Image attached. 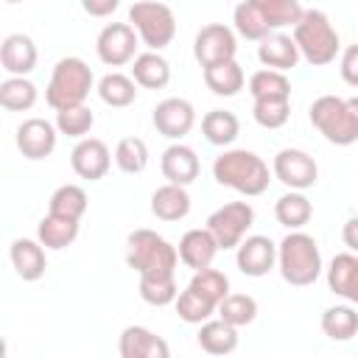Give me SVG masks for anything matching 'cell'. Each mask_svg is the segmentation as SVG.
<instances>
[{
	"instance_id": "cell-1",
	"label": "cell",
	"mask_w": 358,
	"mask_h": 358,
	"mask_svg": "<svg viewBox=\"0 0 358 358\" xmlns=\"http://www.w3.org/2000/svg\"><path fill=\"white\" fill-rule=\"evenodd\" d=\"M213 176L218 185L232 187L235 193H243V196H260L271 182V173L263 157L246 148H229L218 154L213 162Z\"/></svg>"
},
{
	"instance_id": "cell-2",
	"label": "cell",
	"mask_w": 358,
	"mask_h": 358,
	"mask_svg": "<svg viewBox=\"0 0 358 358\" xmlns=\"http://www.w3.org/2000/svg\"><path fill=\"white\" fill-rule=\"evenodd\" d=\"M277 268L288 285H313L322 274V255L313 235L291 229L277 246Z\"/></svg>"
},
{
	"instance_id": "cell-3",
	"label": "cell",
	"mask_w": 358,
	"mask_h": 358,
	"mask_svg": "<svg viewBox=\"0 0 358 358\" xmlns=\"http://www.w3.org/2000/svg\"><path fill=\"white\" fill-rule=\"evenodd\" d=\"M310 123L333 145H352L358 140V95H322L310 103Z\"/></svg>"
},
{
	"instance_id": "cell-4",
	"label": "cell",
	"mask_w": 358,
	"mask_h": 358,
	"mask_svg": "<svg viewBox=\"0 0 358 358\" xmlns=\"http://www.w3.org/2000/svg\"><path fill=\"white\" fill-rule=\"evenodd\" d=\"M294 42L302 53V59L313 67L330 64L338 56V31L333 28L330 17L319 8H305L302 17L294 25Z\"/></svg>"
},
{
	"instance_id": "cell-5",
	"label": "cell",
	"mask_w": 358,
	"mask_h": 358,
	"mask_svg": "<svg viewBox=\"0 0 358 358\" xmlns=\"http://www.w3.org/2000/svg\"><path fill=\"white\" fill-rule=\"evenodd\" d=\"M92 70L84 59L78 56H64L56 62L48 90H45V101L50 109H67V106H78L87 101L90 90H92Z\"/></svg>"
},
{
	"instance_id": "cell-6",
	"label": "cell",
	"mask_w": 358,
	"mask_h": 358,
	"mask_svg": "<svg viewBox=\"0 0 358 358\" xmlns=\"http://www.w3.org/2000/svg\"><path fill=\"white\" fill-rule=\"evenodd\" d=\"M126 263L137 274H173L179 252L154 229H134L126 241Z\"/></svg>"
},
{
	"instance_id": "cell-7",
	"label": "cell",
	"mask_w": 358,
	"mask_h": 358,
	"mask_svg": "<svg viewBox=\"0 0 358 358\" xmlns=\"http://www.w3.org/2000/svg\"><path fill=\"white\" fill-rule=\"evenodd\" d=\"M129 22L137 31V36L143 39V45L151 50L168 48L176 36V17H173L171 6L157 3V0H137L129 8Z\"/></svg>"
},
{
	"instance_id": "cell-8",
	"label": "cell",
	"mask_w": 358,
	"mask_h": 358,
	"mask_svg": "<svg viewBox=\"0 0 358 358\" xmlns=\"http://www.w3.org/2000/svg\"><path fill=\"white\" fill-rule=\"evenodd\" d=\"M252 224H255V210L249 201H229L213 210L207 218V229L213 232L221 249H238V243L246 238Z\"/></svg>"
},
{
	"instance_id": "cell-9",
	"label": "cell",
	"mask_w": 358,
	"mask_h": 358,
	"mask_svg": "<svg viewBox=\"0 0 358 358\" xmlns=\"http://www.w3.org/2000/svg\"><path fill=\"white\" fill-rule=\"evenodd\" d=\"M137 31L131 28V22H109L95 42V53L103 64L109 67H123L129 62H134L137 56Z\"/></svg>"
},
{
	"instance_id": "cell-10",
	"label": "cell",
	"mask_w": 358,
	"mask_h": 358,
	"mask_svg": "<svg viewBox=\"0 0 358 358\" xmlns=\"http://www.w3.org/2000/svg\"><path fill=\"white\" fill-rule=\"evenodd\" d=\"M271 171H274L277 182H282L291 190H308L319 179L316 159L308 151H302V148H282V151H277V157L271 162Z\"/></svg>"
},
{
	"instance_id": "cell-11",
	"label": "cell",
	"mask_w": 358,
	"mask_h": 358,
	"mask_svg": "<svg viewBox=\"0 0 358 358\" xmlns=\"http://www.w3.org/2000/svg\"><path fill=\"white\" fill-rule=\"evenodd\" d=\"M235 53H238L235 31L227 28L224 22L204 25L193 39V56H196V62L201 67H210V64H218V62H229V59H235Z\"/></svg>"
},
{
	"instance_id": "cell-12",
	"label": "cell",
	"mask_w": 358,
	"mask_h": 358,
	"mask_svg": "<svg viewBox=\"0 0 358 358\" xmlns=\"http://www.w3.org/2000/svg\"><path fill=\"white\" fill-rule=\"evenodd\" d=\"M154 129L168 137V140H182L185 134H190V129L196 126V109L190 101L185 98H165L154 106L151 115Z\"/></svg>"
},
{
	"instance_id": "cell-13",
	"label": "cell",
	"mask_w": 358,
	"mask_h": 358,
	"mask_svg": "<svg viewBox=\"0 0 358 358\" xmlns=\"http://www.w3.org/2000/svg\"><path fill=\"white\" fill-rule=\"evenodd\" d=\"M59 129L45 117H28L17 129V148L25 159H45L56 151Z\"/></svg>"
},
{
	"instance_id": "cell-14",
	"label": "cell",
	"mask_w": 358,
	"mask_h": 358,
	"mask_svg": "<svg viewBox=\"0 0 358 358\" xmlns=\"http://www.w3.org/2000/svg\"><path fill=\"white\" fill-rule=\"evenodd\" d=\"M70 165H73V171L81 179L98 182V179L106 176V171L112 165V154H109V148H106L103 140H98V137H81L76 143V148L70 151Z\"/></svg>"
},
{
	"instance_id": "cell-15",
	"label": "cell",
	"mask_w": 358,
	"mask_h": 358,
	"mask_svg": "<svg viewBox=\"0 0 358 358\" xmlns=\"http://www.w3.org/2000/svg\"><path fill=\"white\" fill-rule=\"evenodd\" d=\"M235 263L246 277H266L277 263V246L266 235H249L238 243Z\"/></svg>"
},
{
	"instance_id": "cell-16",
	"label": "cell",
	"mask_w": 358,
	"mask_h": 358,
	"mask_svg": "<svg viewBox=\"0 0 358 358\" xmlns=\"http://www.w3.org/2000/svg\"><path fill=\"white\" fill-rule=\"evenodd\" d=\"M117 352L123 358H168L171 347L162 336H157L154 330L143 327V324H129L120 333V344Z\"/></svg>"
},
{
	"instance_id": "cell-17",
	"label": "cell",
	"mask_w": 358,
	"mask_h": 358,
	"mask_svg": "<svg viewBox=\"0 0 358 358\" xmlns=\"http://www.w3.org/2000/svg\"><path fill=\"white\" fill-rule=\"evenodd\" d=\"M218 249H221V246H218V241L213 238V232H210L207 227H204V229H187V232L179 238V246H176L179 260H182L187 268H193V271L213 266Z\"/></svg>"
},
{
	"instance_id": "cell-18",
	"label": "cell",
	"mask_w": 358,
	"mask_h": 358,
	"mask_svg": "<svg viewBox=\"0 0 358 358\" xmlns=\"http://www.w3.org/2000/svg\"><path fill=\"white\" fill-rule=\"evenodd\" d=\"M36 45L28 34H8L0 45V64L11 76H28L36 67Z\"/></svg>"
},
{
	"instance_id": "cell-19",
	"label": "cell",
	"mask_w": 358,
	"mask_h": 358,
	"mask_svg": "<svg viewBox=\"0 0 358 358\" xmlns=\"http://www.w3.org/2000/svg\"><path fill=\"white\" fill-rule=\"evenodd\" d=\"M159 168H162V176H165L168 182H173V185H185V187H187V185L199 176V171H201L196 151H193L190 145H185V143H173V145H168V148L162 151Z\"/></svg>"
},
{
	"instance_id": "cell-20",
	"label": "cell",
	"mask_w": 358,
	"mask_h": 358,
	"mask_svg": "<svg viewBox=\"0 0 358 358\" xmlns=\"http://www.w3.org/2000/svg\"><path fill=\"white\" fill-rule=\"evenodd\" d=\"M8 257H11V266H14L17 277L25 280V282H36V280L45 274V268H48L42 243H39V241H31V238H17V241H11Z\"/></svg>"
},
{
	"instance_id": "cell-21",
	"label": "cell",
	"mask_w": 358,
	"mask_h": 358,
	"mask_svg": "<svg viewBox=\"0 0 358 358\" xmlns=\"http://www.w3.org/2000/svg\"><path fill=\"white\" fill-rule=\"evenodd\" d=\"M327 285L336 296L358 305V255L355 252H341L330 260Z\"/></svg>"
},
{
	"instance_id": "cell-22",
	"label": "cell",
	"mask_w": 358,
	"mask_h": 358,
	"mask_svg": "<svg viewBox=\"0 0 358 358\" xmlns=\"http://www.w3.org/2000/svg\"><path fill=\"white\" fill-rule=\"evenodd\" d=\"M299 56L302 53H299L294 36H288V34H268L257 45V59L263 62V67H271V70L288 73L296 67Z\"/></svg>"
},
{
	"instance_id": "cell-23",
	"label": "cell",
	"mask_w": 358,
	"mask_h": 358,
	"mask_svg": "<svg viewBox=\"0 0 358 358\" xmlns=\"http://www.w3.org/2000/svg\"><path fill=\"white\" fill-rule=\"evenodd\" d=\"M151 213L159 221H182L190 213V193L185 190V185H162L151 193Z\"/></svg>"
},
{
	"instance_id": "cell-24",
	"label": "cell",
	"mask_w": 358,
	"mask_h": 358,
	"mask_svg": "<svg viewBox=\"0 0 358 358\" xmlns=\"http://www.w3.org/2000/svg\"><path fill=\"white\" fill-rule=\"evenodd\" d=\"M196 341L207 355H229L238 350V327L224 319H207L201 322Z\"/></svg>"
},
{
	"instance_id": "cell-25",
	"label": "cell",
	"mask_w": 358,
	"mask_h": 358,
	"mask_svg": "<svg viewBox=\"0 0 358 358\" xmlns=\"http://www.w3.org/2000/svg\"><path fill=\"white\" fill-rule=\"evenodd\" d=\"M131 78L137 81V87L162 90L171 81V64H168L165 56H159V50L137 53L134 62H131Z\"/></svg>"
},
{
	"instance_id": "cell-26",
	"label": "cell",
	"mask_w": 358,
	"mask_h": 358,
	"mask_svg": "<svg viewBox=\"0 0 358 358\" xmlns=\"http://www.w3.org/2000/svg\"><path fill=\"white\" fill-rule=\"evenodd\" d=\"M243 81H246L243 67H241L235 59L204 67V84H207V90L215 92V95H221V98L238 95V92L243 90Z\"/></svg>"
},
{
	"instance_id": "cell-27",
	"label": "cell",
	"mask_w": 358,
	"mask_h": 358,
	"mask_svg": "<svg viewBox=\"0 0 358 358\" xmlns=\"http://www.w3.org/2000/svg\"><path fill=\"white\" fill-rule=\"evenodd\" d=\"M36 235H39V243L45 249H64V246H70L78 238V221L76 218H67V215L48 213L39 221Z\"/></svg>"
},
{
	"instance_id": "cell-28",
	"label": "cell",
	"mask_w": 358,
	"mask_h": 358,
	"mask_svg": "<svg viewBox=\"0 0 358 358\" xmlns=\"http://www.w3.org/2000/svg\"><path fill=\"white\" fill-rule=\"evenodd\" d=\"M201 134L213 145H232L241 134V120L227 109H210L201 117Z\"/></svg>"
},
{
	"instance_id": "cell-29",
	"label": "cell",
	"mask_w": 358,
	"mask_h": 358,
	"mask_svg": "<svg viewBox=\"0 0 358 358\" xmlns=\"http://www.w3.org/2000/svg\"><path fill=\"white\" fill-rule=\"evenodd\" d=\"M313 215V204L308 201V196L302 190H291V193H282L274 204V218L288 227V229H302Z\"/></svg>"
},
{
	"instance_id": "cell-30",
	"label": "cell",
	"mask_w": 358,
	"mask_h": 358,
	"mask_svg": "<svg viewBox=\"0 0 358 358\" xmlns=\"http://www.w3.org/2000/svg\"><path fill=\"white\" fill-rule=\"evenodd\" d=\"M98 95H101V101L106 106L123 109V106L134 103V98H137V81L131 76H123V73H106L98 81Z\"/></svg>"
},
{
	"instance_id": "cell-31",
	"label": "cell",
	"mask_w": 358,
	"mask_h": 358,
	"mask_svg": "<svg viewBox=\"0 0 358 358\" xmlns=\"http://www.w3.org/2000/svg\"><path fill=\"white\" fill-rule=\"evenodd\" d=\"M36 98H39L36 87L25 76H8L0 84V106L8 112H28L36 103Z\"/></svg>"
},
{
	"instance_id": "cell-32",
	"label": "cell",
	"mask_w": 358,
	"mask_h": 358,
	"mask_svg": "<svg viewBox=\"0 0 358 358\" xmlns=\"http://www.w3.org/2000/svg\"><path fill=\"white\" fill-rule=\"evenodd\" d=\"M322 333L330 341H350L358 333V313L350 305H333L322 313Z\"/></svg>"
},
{
	"instance_id": "cell-33",
	"label": "cell",
	"mask_w": 358,
	"mask_h": 358,
	"mask_svg": "<svg viewBox=\"0 0 358 358\" xmlns=\"http://www.w3.org/2000/svg\"><path fill=\"white\" fill-rule=\"evenodd\" d=\"M249 92H252L255 101H263V98H291V81H288V76L282 70L263 67V70L252 73Z\"/></svg>"
},
{
	"instance_id": "cell-34",
	"label": "cell",
	"mask_w": 358,
	"mask_h": 358,
	"mask_svg": "<svg viewBox=\"0 0 358 358\" xmlns=\"http://www.w3.org/2000/svg\"><path fill=\"white\" fill-rule=\"evenodd\" d=\"M140 296L143 302L162 308L176 302L179 291H176V277L173 274H140Z\"/></svg>"
},
{
	"instance_id": "cell-35",
	"label": "cell",
	"mask_w": 358,
	"mask_h": 358,
	"mask_svg": "<svg viewBox=\"0 0 358 358\" xmlns=\"http://www.w3.org/2000/svg\"><path fill=\"white\" fill-rule=\"evenodd\" d=\"M48 213H56V215H67V218H76L81 221V215L87 213V193L84 187L78 185H62L53 190L50 201H48Z\"/></svg>"
},
{
	"instance_id": "cell-36",
	"label": "cell",
	"mask_w": 358,
	"mask_h": 358,
	"mask_svg": "<svg viewBox=\"0 0 358 358\" xmlns=\"http://www.w3.org/2000/svg\"><path fill=\"white\" fill-rule=\"evenodd\" d=\"M271 25V31L285 28V25H296V20L302 17V6L299 0H249Z\"/></svg>"
},
{
	"instance_id": "cell-37",
	"label": "cell",
	"mask_w": 358,
	"mask_h": 358,
	"mask_svg": "<svg viewBox=\"0 0 358 358\" xmlns=\"http://www.w3.org/2000/svg\"><path fill=\"white\" fill-rule=\"evenodd\" d=\"M232 22H235V31H238L243 39H252V42H260L263 36L271 34V25L266 22V17H263L249 0H243V3L235 6Z\"/></svg>"
},
{
	"instance_id": "cell-38",
	"label": "cell",
	"mask_w": 358,
	"mask_h": 358,
	"mask_svg": "<svg viewBox=\"0 0 358 358\" xmlns=\"http://www.w3.org/2000/svg\"><path fill=\"white\" fill-rule=\"evenodd\" d=\"M215 310H218V305L210 302L207 296H201V294H199L196 288H190V285L176 296V313H179V319L187 322V324H201V322H207Z\"/></svg>"
},
{
	"instance_id": "cell-39",
	"label": "cell",
	"mask_w": 358,
	"mask_h": 358,
	"mask_svg": "<svg viewBox=\"0 0 358 358\" xmlns=\"http://www.w3.org/2000/svg\"><path fill=\"white\" fill-rule=\"evenodd\" d=\"M218 316L235 327H246L257 319V302L249 294H227L218 302Z\"/></svg>"
},
{
	"instance_id": "cell-40",
	"label": "cell",
	"mask_w": 358,
	"mask_h": 358,
	"mask_svg": "<svg viewBox=\"0 0 358 358\" xmlns=\"http://www.w3.org/2000/svg\"><path fill=\"white\" fill-rule=\"evenodd\" d=\"M115 165L123 173H143L148 168V145L140 137H123L115 148Z\"/></svg>"
},
{
	"instance_id": "cell-41",
	"label": "cell",
	"mask_w": 358,
	"mask_h": 358,
	"mask_svg": "<svg viewBox=\"0 0 358 358\" xmlns=\"http://www.w3.org/2000/svg\"><path fill=\"white\" fill-rule=\"evenodd\" d=\"M92 126H95V115L84 103L67 106V109H59L56 112V129H59V134H67V137L81 140L84 134H90Z\"/></svg>"
},
{
	"instance_id": "cell-42",
	"label": "cell",
	"mask_w": 358,
	"mask_h": 358,
	"mask_svg": "<svg viewBox=\"0 0 358 358\" xmlns=\"http://www.w3.org/2000/svg\"><path fill=\"white\" fill-rule=\"evenodd\" d=\"M252 115H255V120L263 129H280V126L288 123L291 98H263V101H255Z\"/></svg>"
},
{
	"instance_id": "cell-43",
	"label": "cell",
	"mask_w": 358,
	"mask_h": 358,
	"mask_svg": "<svg viewBox=\"0 0 358 358\" xmlns=\"http://www.w3.org/2000/svg\"><path fill=\"white\" fill-rule=\"evenodd\" d=\"M190 288H196L201 296H207L210 302H221L227 294H229V280H227V274H221L218 268H199L196 274H193V280H190Z\"/></svg>"
},
{
	"instance_id": "cell-44",
	"label": "cell",
	"mask_w": 358,
	"mask_h": 358,
	"mask_svg": "<svg viewBox=\"0 0 358 358\" xmlns=\"http://www.w3.org/2000/svg\"><path fill=\"white\" fill-rule=\"evenodd\" d=\"M338 73L350 87H358V45L344 48L341 62H338Z\"/></svg>"
},
{
	"instance_id": "cell-45",
	"label": "cell",
	"mask_w": 358,
	"mask_h": 358,
	"mask_svg": "<svg viewBox=\"0 0 358 358\" xmlns=\"http://www.w3.org/2000/svg\"><path fill=\"white\" fill-rule=\"evenodd\" d=\"M120 0H81V8L90 17H109L112 11H117Z\"/></svg>"
},
{
	"instance_id": "cell-46",
	"label": "cell",
	"mask_w": 358,
	"mask_h": 358,
	"mask_svg": "<svg viewBox=\"0 0 358 358\" xmlns=\"http://www.w3.org/2000/svg\"><path fill=\"white\" fill-rule=\"evenodd\" d=\"M341 241H344V246H347L350 252L358 255V215L347 218V224H344V229H341Z\"/></svg>"
},
{
	"instance_id": "cell-47",
	"label": "cell",
	"mask_w": 358,
	"mask_h": 358,
	"mask_svg": "<svg viewBox=\"0 0 358 358\" xmlns=\"http://www.w3.org/2000/svg\"><path fill=\"white\" fill-rule=\"evenodd\" d=\"M6 3H22V0H6Z\"/></svg>"
}]
</instances>
